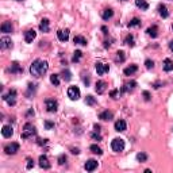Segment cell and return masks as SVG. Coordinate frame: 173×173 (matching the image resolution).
<instances>
[{
	"instance_id": "1f68e13d",
	"label": "cell",
	"mask_w": 173,
	"mask_h": 173,
	"mask_svg": "<svg viewBox=\"0 0 173 173\" xmlns=\"http://www.w3.org/2000/svg\"><path fill=\"white\" fill-rule=\"evenodd\" d=\"M50 83H52L53 85L58 87L59 85V77H58V74H52V76H50Z\"/></svg>"
},
{
	"instance_id": "52a82bcc",
	"label": "cell",
	"mask_w": 173,
	"mask_h": 173,
	"mask_svg": "<svg viewBox=\"0 0 173 173\" xmlns=\"http://www.w3.org/2000/svg\"><path fill=\"white\" fill-rule=\"evenodd\" d=\"M45 106H46V110H48L49 112H56L58 108V103H57V100H54V99H46Z\"/></svg>"
},
{
	"instance_id": "9a60e30c",
	"label": "cell",
	"mask_w": 173,
	"mask_h": 173,
	"mask_svg": "<svg viewBox=\"0 0 173 173\" xmlns=\"http://www.w3.org/2000/svg\"><path fill=\"white\" fill-rule=\"evenodd\" d=\"M2 134H3V137H4V138H11L12 134H14V130H12L11 126H3Z\"/></svg>"
},
{
	"instance_id": "db71d44e",
	"label": "cell",
	"mask_w": 173,
	"mask_h": 173,
	"mask_svg": "<svg viewBox=\"0 0 173 173\" xmlns=\"http://www.w3.org/2000/svg\"><path fill=\"white\" fill-rule=\"evenodd\" d=\"M16 2H22V0H16Z\"/></svg>"
},
{
	"instance_id": "4dcf8cb0",
	"label": "cell",
	"mask_w": 173,
	"mask_h": 173,
	"mask_svg": "<svg viewBox=\"0 0 173 173\" xmlns=\"http://www.w3.org/2000/svg\"><path fill=\"white\" fill-rule=\"evenodd\" d=\"M124 43H126V45H128V46H134V45H135L134 35H131V34H128V35L124 38Z\"/></svg>"
},
{
	"instance_id": "11a10c76",
	"label": "cell",
	"mask_w": 173,
	"mask_h": 173,
	"mask_svg": "<svg viewBox=\"0 0 173 173\" xmlns=\"http://www.w3.org/2000/svg\"><path fill=\"white\" fill-rule=\"evenodd\" d=\"M172 29H173V26H172Z\"/></svg>"
},
{
	"instance_id": "f35d334b",
	"label": "cell",
	"mask_w": 173,
	"mask_h": 173,
	"mask_svg": "<svg viewBox=\"0 0 173 173\" xmlns=\"http://www.w3.org/2000/svg\"><path fill=\"white\" fill-rule=\"evenodd\" d=\"M26 168L27 169H31V168H34V160L33 158H27L26 160Z\"/></svg>"
},
{
	"instance_id": "3957f363",
	"label": "cell",
	"mask_w": 173,
	"mask_h": 173,
	"mask_svg": "<svg viewBox=\"0 0 173 173\" xmlns=\"http://www.w3.org/2000/svg\"><path fill=\"white\" fill-rule=\"evenodd\" d=\"M111 149L114 150V152H116V153L123 152V150H124V141L122 139V138H115V139H112Z\"/></svg>"
},
{
	"instance_id": "8d00e7d4",
	"label": "cell",
	"mask_w": 173,
	"mask_h": 173,
	"mask_svg": "<svg viewBox=\"0 0 173 173\" xmlns=\"http://www.w3.org/2000/svg\"><path fill=\"white\" fill-rule=\"evenodd\" d=\"M147 160V154L146 153H138L137 154V161L138 162H145Z\"/></svg>"
},
{
	"instance_id": "277c9868",
	"label": "cell",
	"mask_w": 173,
	"mask_h": 173,
	"mask_svg": "<svg viewBox=\"0 0 173 173\" xmlns=\"http://www.w3.org/2000/svg\"><path fill=\"white\" fill-rule=\"evenodd\" d=\"M4 152H5V154H8V156H14V154H16L18 152H19V143L18 142H11V143L5 145Z\"/></svg>"
},
{
	"instance_id": "74e56055",
	"label": "cell",
	"mask_w": 173,
	"mask_h": 173,
	"mask_svg": "<svg viewBox=\"0 0 173 173\" xmlns=\"http://www.w3.org/2000/svg\"><path fill=\"white\" fill-rule=\"evenodd\" d=\"M91 137H92L95 141H102V135H100V133H99V131H97V130L93 131V133L91 134Z\"/></svg>"
},
{
	"instance_id": "484cf974",
	"label": "cell",
	"mask_w": 173,
	"mask_h": 173,
	"mask_svg": "<svg viewBox=\"0 0 173 173\" xmlns=\"http://www.w3.org/2000/svg\"><path fill=\"white\" fill-rule=\"evenodd\" d=\"M135 87H137V83H135V81H130V83L124 84V85L122 87L121 92H127V91H130V89H134Z\"/></svg>"
},
{
	"instance_id": "603a6c76",
	"label": "cell",
	"mask_w": 173,
	"mask_h": 173,
	"mask_svg": "<svg viewBox=\"0 0 173 173\" xmlns=\"http://www.w3.org/2000/svg\"><path fill=\"white\" fill-rule=\"evenodd\" d=\"M137 70H138V67H137V65H130V67L124 68L123 73L126 74V76H131V74H134Z\"/></svg>"
},
{
	"instance_id": "9c48e42d",
	"label": "cell",
	"mask_w": 173,
	"mask_h": 173,
	"mask_svg": "<svg viewBox=\"0 0 173 173\" xmlns=\"http://www.w3.org/2000/svg\"><path fill=\"white\" fill-rule=\"evenodd\" d=\"M97 168V161L96 160H88V161L84 164V169L87 172H93Z\"/></svg>"
},
{
	"instance_id": "d4e9b609",
	"label": "cell",
	"mask_w": 173,
	"mask_h": 173,
	"mask_svg": "<svg viewBox=\"0 0 173 173\" xmlns=\"http://www.w3.org/2000/svg\"><path fill=\"white\" fill-rule=\"evenodd\" d=\"M112 15H114V11H112L111 8H106V10L102 12V18H103V19H104V20L111 19V18H112Z\"/></svg>"
},
{
	"instance_id": "8fae6325",
	"label": "cell",
	"mask_w": 173,
	"mask_h": 173,
	"mask_svg": "<svg viewBox=\"0 0 173 173\" xmlns=\"http://www.w3.org/2000/svg\"><path fill=\"white\" fill-rule=\"evenodd\" d=\"M110 70V67L106 64H102V62H97L96 64V72L99 76H103L104 73H107V72Z\"/></svg>"
},
{
	"instance_id": "d590c367",
	"label": "cell",
	"mask_w": 173,
	"mask_h": 173,
	"mask_svg": "<svg viewBox=\"0 0 173 173\" xmlns=\"http://www.w3.org/2000/svg\"><path fill=\"white\" fill-rule=\"evenodd\" d=\"M89 149H91V152H92V153H95V154H99V156H100V154H103L102 149H100V147L97 146V145H91V147H89Z\"/></svg>"
},
{
	"instance_id": "cb8c5ba5",
	"label": "cell",
	"mask_w": 173,
	"mask_h": 173,
	"mask_svg": "<svg viewBox=\"0 0 173 173\" xmlns=\"http://www.w3.org/2000/svg\"><path fill=\"white\" fill-rule=\"evenodd\" d=\"M135 5H137L138 8H141L142 11H146L147 8H149V4H147L146 0H135Z\"/></svg>"
},
{
	"instance_id": "f1b7e54d",
	"label": "cell",
	"mask_w": 173,
	"mask_h": 173,
	"mask_svg": "<svg viewBox=\"0 0 173 173\" xmlns=\"http://www.w3.org/2000/svg\"><path fill=\"white\" fill-rule=\"evenodd\" d=\"M124 59H126L124 52H122V50H119V52L116 53V56H115V61H116V62H124Z\"/></svg>"
},
{
	"instance_id": "8992f818",
	"label": "cell",
	"mask_w": 173,
	"mask_h": 173,
	"mask_svg": "<svg viewBox=\"0 0 173 173\" xmlns=\"http://www.w3.org/2000/svg\"><path fill=\"white\" fill-rule=\"evenodd\" d=\"M68 97L70 100H78L80 99V89L76 85H72L68 88Z\"/></svg>"
},
{
	"instance_id": "7c38bea8",
	"label": "cell",
	"mask_w": 173,
	"mask_h": 173,
	"mask_svg": "<svg viewBox=\"0 0 173 173\" xmlns=\"http://www.w3.org/2000/svg\"><path fill=\"white\" fill-rule=\"evenodd\" d=\"M37 37V33L35 30H27L26 33H24V41H26L27 43H31L34 39H35Z\"/></svg>"
},
{
	"instance_id": "5b68a950",
	"label": "cell",
	"mask_w": 173,
	"mask_h": 173,
	"mask_svg": "<svg viewBox=\"0 0 173 173\" xmlns=\"http://www.w3.org/2000/svg\"><path fill=\"white\" fill-rule=\"evenodd\" d=\"M3 100L7 102L8 106H15V103H16V91L10 89V92L7 95H3Z\"/></svg>"
},
{
	"instance_id": "60d3db41",
	"label": "cell",
	"mask_w": 173,
	"mask_h": 173,
	"mask_svg": "<svg viewBox=\"0 0 173 173\" xmlns=\"http://www.w3.org/2000/svg\"><path fill=\"white\" fill-rule=\"evenodd\" d=\"M145 67H146V69H152L154 67V62L152 59H146V61H145Z\"/></svg>"
},
{
	"instance_id": "816d5d0a",
	"label": "cell",
	"mask_w": 173,
	"mask_h": 173,
	"mask_svg": "<svg viewBox=\"0 0 173 173\" xmlns=\"http://www.w3.org/2000/svg\"><path fill=\"white\" fill-rule=\"evenodd\" d=\"M169 49H171V50H172V52H173V41H172V42H171V43H169Z\"/></svg>"
},
{
	"instance_id": "f5cc1de1",
	"label": "cell",
	"mask_w": 173,
	"mask_h": 173,
	"mask_svg": "<svg viewBox=\"0 0 173 173\" xmlns=\"http://www.w3.org/2000/svg\"><path fill=\"white\" fill-rule=\"evenodd\" d=\"M93 127H95V130H97V131L100 130V126H99V124H95V126H93Z\"/></svg>"
},
{
	"instance_id": "d6a6232c",
	"label": "cell",
	"mask_w": 173,
	"mask_h": 173,
	"mask_svg": "<svg viewBox=\"0 0 173 173\" xmlns=\"http://www.w3.org/2000/svg\"><path fill=\"white\" fill-rule=\"evenodd\" d=\"M85 104H88V106H95L96 104V99L92 95H88L85 97Z\"/></svg>"
},
{
	"instance_id": "7bdbcfd3",
	"label": "cell",
	"mask_w": 173,
	"mask_h": 173,
	"mask_svg": "<svg viewBox=\"0 0 173 173\" xmlns=\"http://www.w3.org/2000/svg\"><path fill=\"white\" fill-rule=\"evenodd\" d=\"M35 84H29V92H27V96H30L31 95V92H34L35 91Z\"/></svg>"
},
{
	"instance_id": "7402d4cb",
	"label": "cell",
	"mask_w": 173,
	"mask_h": 173,
	"mask_svg": "<svg viewBox=\"0 0 173 173\" xmlns=\"http://www.w3.org/2000/svg\"><path fill=\"white\" fill-rule=\"evenodd\" d=\"M146 33L149 34V35L152 37V38H157V37H158V27H157L156 24H154V26L149 27V29L146 30Z\"/></svg>"
},
{
	"instance_id": "83f0119b",
	"label": "cell",
	"mask_w": 173,
	"mask_h": 173,
	"mask_svg": "<svg viewBox=\"0 0 173 173\" xmlns=\"http://www.w3.org/2000/svg\"><path fill=\"white\" fill-rule=\"evenodd\" d=\"M73 42L76 43V45H81V46H85L87 45V39L84 38L83 35H76L73 39Z\"/></svg>"
},
{
	"instance_id": "4316f807",
	"label": "cell",
	"mask_w": 173,
	"mask_h": 173,
	"mask_svg": "<svg viewBox=\"0 0 173 173\" xmlns=\"http://www.w3.org/2000/svg\"><path fill=\"white\" fill-rule=\"evenodd\" d=\"M164 70L165 72H172L173 70V61L169 58H166L164 61Z\"/></svg>"
},
{
	"instance_id": "7dc6e473",
	"label": "cell",
	"mask_w": 173,
	"mask_h": 173,
	"mask_svg": "<svg viewBox=\"0 0 173 173\" xmlns=\"http://www.w3.org/2000/svg\"><path fill=\"white\" fill-rule=\"evenodd\" d=\"M84 84H85V85H89V77H84Z\"/></svg>"
},
{
	"instance_id": "6da1fadb",
	"label": "cell",
	"mask_w": 173,
	"mask_h": 173,
	"mask_svg": "<svg viewBox=\"0 0 173 173\" xmlns=\"http://www.w3.org/2000/svg\"><path fill=\"white\" fill-rule=\"evenodd\" d=\"M48 69H49V65L46 61H43V59H35L30 65V73L34 77H41L48 72Z\"/></svg>"
},
{
	"instance_id": "4fadbf2b",
	"label": "cell",
	"mask_w": 173,
	"mask_h": 173,
	"mask_svg": "<svg viewBox=\"0 0 173 173\" xmlns=\"http://www.w3.org/2000/svg\"><path fill=\"white\" fill-rule=\"evenodd\" d=\"M106 89H107V83H106V81H103V80L97 81V83H96V87H95V91H96V92H97V93H104Z\"/></svg>"
},
{
	"instance_id": "2e32d148",
	"label": "cell",
	"mask_w": 173,
	"mask_h": 173,
	"mask_svg": "<svg viewBox=\"0 0 173 173\" xmlns=\"http://www.w3.org/2000/svg\"><path fill=\"white\" fill-rule=\"evenodd\" d=\"M112 118H114V114L111 111H108V110L100 112V115H99V119H102V121H111Z\"/></svg>"
},
{
	"instance_id": "d6986e66",
	"label": "cell",
	"mask_w": 173,
	"mask_h": 173,
	"mask_svg": "<svg viewBox=\"0 0 173 173\" xmlns=\"http://www.w3.org/2000/svg\"><path fill=\"white\" fill-rule=\"evenodd\" d=\"M158 14H160V16H162V18H164V19L169 16L168 8H166V5H165V4H160V5H158Z\"/></svg>"
},
{
	"instance_id": "ba28073f",
	"label": "cell",
	"mask_w": 173,
	"mask_h": 173,
	"mask_svg": "<svg viewBox=\"0 0 173 173\" xmlns=\"http://www.w3.org/2000/svg\"><path fill=\"white\" fill-rule=\"evenodd\" d=\"M0 48H2L3 50L11 49L12 48V41H11V38H8V37H2V38H0Z\"/></svg>"
},
{
	"instance_id": "681fc988",
	"label": "cell",
	"mask_w": 173,
	"mask_h": 173,
	"mask_svg": "<svg viewBox=\"0 0 173 173\" xmlns=\"http://www.w3.org/2000/svg\"><path fill=\"white\" fill-rule=\"evenodd\" d=\"M154 88H156V89H158V88L160 87H161V83H156V84H154V85H153Z\"/></svg>"
},
{
	"instance_id": "b9f144b4",
	"label": "cell",
	"mask_w": 173,
	"mask_h": 173,
	"mask_svg": "<svg viewBox=\"0 0 173 173\" xmlns=\"http://www.w3.org/2000/svg\"><path fill=\"white\" fill-rule=\"evenodd\" d=\"M45 127H46V130H52V128H54V123L50 122V121H46L45 122Z\"/></svg>"
},
{
	"instance_id": "ac0fdd59",
	"label": "cell",
	"mask_w": 173,
	"mask_h": 173,
	"mask_svg": "<svg viewBox=\"0 0 173 173\" xmlns=\"http://www.w3.org/2000/svg\"><path fill=\"white\" fill-rule=\"evenodd\" d=\"M10 70H11V73H22L23 72V68L19 65V62H12L11 64V68H10Z\"/></svg>"
},
{
	"instance_id": "5bb4252c",
	"label": "cell",
	"mask_w": 173,
	"mask_h": 173,
	"mask_svg": "<svg viewBox=\"0 0 173 173\" xmlns=\"http://www.w3.org/2000/svg\"><path fill=\"white\" fill-rule=\"evenodd\" d=\"M57 37H58V39L61 41V42H67V41L69 39V30H58V33H57Z\"/></svg>"
},
{
	"instance_id": "7a4b0ae2",
	"label": "cell",
	"mask_w": 173,
	"mask_h": 173,
	"mask_svg": "<svg viewBox=\"0 0 173 173\" xmlns=\"http://www.w3.org/2000/svg\"><path fill=\"white\" fill-rule=\"evenodd\" d=\"M35 134H37V130L31 123H26L23 126V131H22V138L23 139H29V138H31Z\"/></svg>"
},
{
	"instance_id": "f546056e",
	"label": "cell",
	"mask_w": 173,
	"mask_h": 173,
	"mask_svg": "<svg viewBox=\"0 0 173 173\" xmlns=\"http://www.w3.org/2000/svg\"><path fill=\"white\" fill-rule=\"evenodd\" d=\"M61 76H62V78H64L65 81H70L72 80V73H70V70H69V69H64V70H62V73H61Z\"/></svg>"
},
{
	"instance_id": "836d02e7",
	"label": "cell",
	"mask_w": 173,
	"mask_h": 173,
	"mask_svg": "<svg viewBox=\"0 0 173 173\" xmlns=\"http://www.w3.org/2000/svg\"><path fill=\"white\" fill-rule=\"evenodd\" d=\"M139 26H141V20L138 18H133L130 20V23H128V27H139Z\"/></svg>"
},
{
	"instance_id": "ee69618b",
	"label": "cell",
	"mask_w": 173,
	"mask_h": 173,
	"mask_svg": "<svg viewBox=\"0 0 173 173\" xmlns=\"http://www.w3.org/2000/svg\"><path fill=\"white\" fill-rule=\"evenodd\" d=\"M37 143H38L39 146H43V145H46V143H48V139H41V138H39V139H38V142H37Z\"/></svg>"
},
{
	"instance_id": "e0dca14e",
	"label": "cell",
	"mask_w": 173,
	"mask_h": 173,
	"mask_svg": "<svg viewBox=\"0 0 173 173\" xmlns=\"http://www.w3.org/2000/svg\"><path fill=\"white\" fill-rule=\"evenodd\" d=\"M126 128H127V124H126V122L123 119H119V121L115 122V130L116 131H124Z\"/></svg>"
},
{
	"instance_id": "e575fe53",
	"label": "cell",
	"mask_w": 173,
	"mask_h": 173,
	"mask_svg": "<svg viewBox=\"0 0 173 173\" xmlns=\"http://www.w3.org/2000/svg\"><path fill=\"white\" fill-rule=\"evenodd\" d=\"M81 57H83V53H81L80 50H76V52L73 53V58H72V61H73V62H78Z\"/></svg>"
},
{
	"instance_id": "bcb514c9",
	"label": "cell",
	"mask_w": 173,
	"mask_h": 173,
	"mask_svg": "<svg viewBox=\"0 0 173 173\" xmlns=\"http://www.w3.org/2000/svg\"><path fill=\"white\" fill-rule=\"evenodd\" d=\"M143 97H145V100H150V93L147 92V91H145V92H143Z\"/></svg>"
},
{
	"instance_id": "ab89813d",
	"label": "cell",
	"mask_w": 173,
	"mask_h": 173,
	"mask_svg": "<svg viewBox=\"0 0 173 173\" xmlns=\"http://www.w3.org/2000/svg\"><path fill=\"white\" fill-rule=\"evenodd\" d=\"M65 162H67V156H65V154H61V156L58 157V164L59 165H64Z\"/></svg>"
},
{
	"instance_id": "44dd1931",
	"label": "cell",
	"mask_w": 173,
	"mask_h": 173,
	"mask_svg": "<svg viewBox=\"0 0 173 173\" xmlns=\"http://www.w3.org/2000/svg\"><path fill=\"white\" fill-rule=\"evenodd\" d=\"M0 30H2V33H5V34L12 33V24H11V22H4V23L2 24V27H0Z\"/></svg>"
},
{
	"instance_id": "ffe728a7",
	"label": "cell",
	"mask_w": 173,
	"mask_h": 173,
	"mask_svg": "<svg viewBox=\"0 0 173 173\" xmlns=\"http://www.w3.org/2000/svg\"><path fill=\"white\" fill-rule=\"evenodd\" d=\"M39 30L42 31V33H48L50 30V26H49V20L48 19H42L39 23Z\"/></svg>"
},
{
	"instance_id": "c3c4849f",
	"label": "cell",
	"mask_w": 173,
	"mask_h": 173,
	"mask_svg": "<svg viewBox=\"0 0 173 173\" xmlns=\"http://www.w3.org/2000/svg\"><path fill=\"white\" fill-rule=\"evenodd\" d=\"M72 153H73V154H78V153H80V150H78V149H74V147H72Z\"/></svg>"
},
{
	"instance_id": "f6af8a7d",
	"label": "cell",
	"mask_w": 173,
	"mask_h": 173,
	"mask_svg": "<svg viewBox=\"0 0 173 173\" xmlns=\"http://www.w3.org/2000/svg\"><path fill=\"white\" fill-rule=\"evenodd\" d=\"M110 95H111V97H114V99H116V95H118V89H112L111 92H110Z\"/></svg>"
},
{
	"instance_id": "f907efd6",
	"label": "cell",
	"mask_w": 173,
	"mask_h": 173,
	"mask_svg": "<svg viewBox=\"0 0 173 173\" xmlns=\"http://www.w3.org/2000/svg\"><path fill=\"white\" fill-rule=\"evenodd\" d=\"M102 31H103L104 34H107V27H106V26H103V27H102Z\"/></svg>"
},
{
	"instance_id": "30bf717a",
	"label": "cell",
	"mask_w": 173,
	"mask_h": 173,
	"mask_svg": "<svg viewBox=\"0 0 173 173\" xmlns=\"http://www.w3.org/2000/svg\"><path fill=\"white\" fill-rule=\"evenodd\" d=\"M38 162H39V166L42 169H50V162H49V158L45 156V154H42V156H39V160H38Z\"/></svg>"
}]
</instances>
